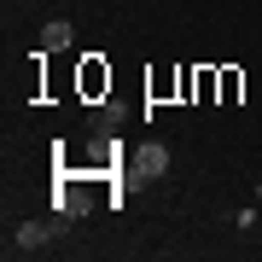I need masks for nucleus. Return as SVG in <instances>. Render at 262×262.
I'll return each instance as SVG.
<instances>
[{
  "label": "nucleus",
  "mask_w": 262,
  "mask_h": 262,
  "mask_svg": "<svg viewBox=\"0 0 262 262\" xmlns=\"http://www.w3.org/2000/svg\"><path fill=\"white\" fill-rule=\"evenodd\" d=\"M76 222V215H64V210H53L47 222H24L18 233H12V251L18 256H35V251H47L53 239H64V227Z\"/></svg>",
  "instance_id": "f257e3e1"
},
{
  "label": "nucleus",
  "mask_w": 262,
  "mask_h": 262,
  "mask_svg": "<svg viewBox=\"0 0 262 262\" xmlns=\"http://www.w3.org/2000/svg\"><path fill=\"white\" fill-rule=\"evenodd\" d=\"M163 169H169V151H163V146H140L134 163H128V175H134V181H158Z\"/></svg>",
  "instance_id": "f03ea898"
},
{
  "label": "nucleus",
  "mask_w": 262,
  "mask_h": 262,
  "mask_svg": "<svg viewBox=\"0 0 262 262\" xmlns=\"http://www.w3.org/2000/svg\"><path fill=\"white\" fill-rule=\"evenodd\" d=\"M64 47H70V24L58 18V24L41 29V58H47V53H64Z\"/></svg>",
  "instance_id": "7ed1b4c3"
},
{
  "label": "nucleus",
  "mask_w": 262,
  "mask_h": 262,
  "mask_svg": "<svg viewBox=\"0 0 262 262\" xmlns=\"http://www.w3.org/2000/svg\"><path fill=\"white\" fill-rule=\"evenodd\" d=\"M117 128V105H105V111H94V134H111Z\"/></svg>",
  "instance_id": "20e7f679"
},
{
  "label": "nucleus",
  "mask_w": 262,
  "mask_h": 262,
  "mask_svg": "<svg viewBox=\"0 0 262 262\" xmlns=\"http://www.w3.org/2000/svg\"><path fill=\"white\" fill-rule=\"evenodd\" d=\"M256 204H262V187H256Z\"/></svg>",
  "instance_id": "39448f33"
}]
</instances>
